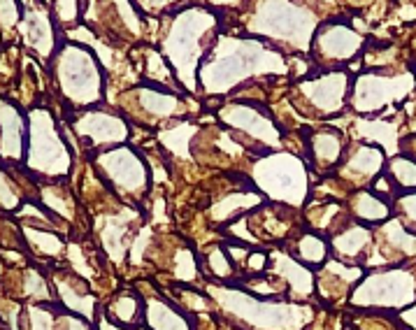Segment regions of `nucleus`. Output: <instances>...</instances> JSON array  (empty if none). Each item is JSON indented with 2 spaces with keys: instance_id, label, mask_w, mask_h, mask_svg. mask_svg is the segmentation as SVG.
<instances>
[{
  "instance_id": "b1692460",
  "label": "nucleus",
  "mask_w": 416,
  "mask_h": 330,
  "mask_svg": "<svg viewBox=\"0 0 416 330\" xmlns=\"http://www.w3.org/2000/svg\"><path fill=\"white\" fill-rule=\"evenodd\" d=\"M395 200H398L395 209H398V214H400V221L407 228L416 230V191H407L402 195H398Z\"/></svg>"
},
{
  "instance_id": "dca6fc26",
  "label": "nucleus",
  "mask_w": 416,
  "mask_h": 330,
  "mask_svg": "<svg viewBox=\"0 0 416 330\" xmlns=\"http://www.w3.org/2000/svg\"><path fill=\"white\" fill-rule=\"evenodd\" d=\"M372 228L363 226V223H349L340 233H335L330 237V249L335 251L337 260L342 263L356 265V258L367 251V247L372 244Z\"/></svg>"
},
{
  "instance_id": "1a4fd4ad",
  "label": "nucleus",
  "mask_w": 416,
  "mask_h": 330,
  "mask_svg": "<svg viewBox=\"0 0 416 330\" xmlns=\"http://www.w3.org/2000/svg\"><path fill=\"white\" fill-rule=\"evenodd\" d=\"M363 35L346 21H326L316 28L309 54L314 56L318 70H340L337 65L351 61L363 49Z\"/></svg>"
},
{
  "instance_id": "9b49d317",
  "label": "nucleus",
  "mask_w": 416,
  "mask_h": 330,
  "mask_svg": "<svg viewBox=\"0 0 416 330\" xmlns=\"http://www.w3.org/2000/svg\"><path fill=\"white\" fill-rule=\"evenodd\" d=\"M383 170H386V151L377 144L358 142L342 158L340 168H337V177H340L342 184L367 188Z\"/></svg>"
},
{
  "instance_id": "bb28decb",
  "label": "nucleus",
  "mask_w": 416,
  "mask_h": 330,
  "mask_svg": "<svg viewBox=\"0 0 416 330\" xmlns=\"http://www.w3.org/2000/svg\"><path fill=\"white\" fill-rule=\"evenodd\" d=\"M212 5H226V7H235V5H240L242 0H209Z\"/></svg>"
},
{
  "instance_id": "0eeeda50",
  "label": "nucleus",
  "mask_w": 416,
  "mask_h": 330,
  "mask_svg": "<svg viewBox=\"0 0 416 330\" xmlns=\"http://www.w3.org/2000/svg\"><path fill=\"white\" fill-rule=\"evenodd\" d=\"M414 86H416L414 72H402V75L363 72V75H358L354 79L351 105H354V110L372 114V112L383 110V105H391L407 98Z\"/></svg>"
},
{
  "instance_id": "4be33fe9",
  "label": "nucleus",
  "mask_w": 416,
  "mask_h": 330,
  "mask_svg": "<svg viewBox=\"0 0 416 330\" xmlns=\"http://www.w3.org/2000/svg\"><path fill=\"white\" fill-rule=\"evenodd\" d=\"M110 316L114 321H119L121 325H135L140 323V319L144 316L142 312V300L133 293H123V295L114 298L110 305Z\"/></svg>"
},
{
  "instance_id": "f3484780",
  "label": "nucleus",
  "mask_w": 416,
  "mask_h": 330,
  "mask_svg": "<svg viewBox=\"0 0 416 330\" xmlns=\"http://www.w3.org/2000/svg\"><path fill=\"white\" fill-rule=\"evenodd\" d=\"M147 323L151 330H196V316L188 314L186 309H181L179 305L172 307L165 300H151L147 305Z\"/></svg>"
},
{
  "instance_id": "393cba45",
  "label": "nucleus",
  "mask_w": 416,
  "mask_h": 330,
  "mask_svg": "<svg viewBox=\"0 0 416 330\" xmlns=\"http://www.w3.org/2000/svg\"><path fill=\"white\" fill-rule=\"evenodd\" d=\"M135 3L144 12H165V14H172L175 7L179 3H184V0H135Z\"/></svg>"
},
{
  "instance_id": "9d476101",
  "label": "nucleus",
  "mask_w": 416,
  "mask_h": 330,
  "mask_svg": "<svg viewBox=\"0 0 416 330\" xmlns=\"http://www.w3.org/2000/svg\"><path fill=\"white\" fill-rule=\"evenodd\" d=\"M100 165H103L107 179L116 186V191L131 193V195L144 193L149 182L147 165L131 147H114L105 151L100 156Z\"/></svg>"
},
{
  "instance_id": "39448f33",
  "label": "nucleus",
  "mask_w": 416,
  "mask_h": 330,
  "mask_svg": "<svg viewBox=\"0 0 416 330\" xmlns=\"http://www.w3.org/2000/svg\"><path fill=\"white\" fill-rule=\"evenodd\" d=\"M416 300V279L407 270H381L372 272L354 288L351 303L358 307L400 309Z\"/></svg>"
},
{
  "instance_id": "423d86ee",
  "label": "nucleus",
  "mask_w": 416,
  "mask_h": 330,
  "mask_svg": "<svg viewBox=\"0 0 416 330\" xmlns=\"http://www.w3.org/2000/svg\"><path fill=\"white\" fill-rule=\"evenodd\" d=\"M351 95V75L346 70H318V75L302 79L296 86L298 103H305V114L326 116L340 114L344 110L346 98Z\"/></svg>"
},
{
  "instance_id": "f257e3e1",
  "label": "nucleus",
  "mask_w": 416,
  "mask_h": 330,
  "mask_svg": "<svg viewBox=\"0 0 416 330\" xmlns=\"http://www.w3.org/2000/svg\"><path fill=\"white\" fill-rule=\"evenodd\" d=\"M286 70V56L265 40L221 35L200 63L198 79L207 93H228L242 82L284 75Z\"/></svg>"
},
{
  "instance_id": "6ab92c4d",
  "label": "nucleus",
  "mask_w": 416,
  "mask_h": 330,
  "mask_svg": "<svg viewBox=\"0 0 416 330\" xmlns=\"http://www.w3.org/2000/svg\"><path fill=\"white\" fill-rule=\"evenodd\" d=\"M286 249L302 265H323L328 260L330 242L323 240L318 233H298Z\"/></svg>"
},
{
  "instance_id": "20e7f679",
  "label": "nucleus",
  "mask_w": 416,
  "mask_h": 330,
  "mask_svg": "<svg viewBox=\"0 0 416 330\" xmlns=\"http://www.w3.org/2000/svg\"><path fill=\"white\" fill-rule=\"evenodd\" d=\"M251 177L256 191L268 198V203L300 207L309 195L305 160L286 151H265L251 165Z\"/></svg>"
},
{
  "instance_id": "412c9836",
  "label": "nucleus",
  "mask_w": 416,
  "mask_h": 330,
  "mask_svg": "<svg viewBox=\"0 0 416 330\" xmlns=\"http://www.w3.org/2000/svg\"><path fill=\"white\" fill-rule=\"evenodd\" d=\"M386 175L393 179V184L400 191H416V160L409 156H393L386 163Z\"/></svg>"
},
{
  "instance_id": "f03ea898",
  "label": "nucleus",
  "mask_w": 416,
  "mask_h": 330,
  "mask_svg": "<svg viewBox=\"0 0 416 330\" xmlns=\"http://www.w3.org/2000/svg\"><path fill=\"white\" fill-rule=\"evenodd\" d=\"M219 19L205 7H186L172 12L163 38V56L170 63L177 82L186 91H196L200 63L212 49Z\"/></svg>"
},
{
  "instance_id": "2eb2a0df",
  "label": "nucleus",
  "mask_w": 416,
  "mask_h": 330,
  "mask_svg": "<svg viewBox=\"0 0 416 330\" xmlns=\"http://www.w3.org/2000/svg\"><path fill=\"white\" fill-rule=\"evenodd\" d=\"M349 212L354 221H358L363 226H383L386 221H391L393 205L389 200L379 198L370 188H358L349 198Z\"/></svg>"
},
{
  "instance_id": "4468645a",
  "label": "nucleus",
  "mask_w": 416,
  "mask_h": 330,
  "mask_svg": "<svg viewBox=\"0 0 416 330\" xmlns=\"http://www.w3.org/2000/svg\"><path fill=\"white\" fill-rule=\"evenodd\" d=\"M79 130L84 135H88V140L95 147H121V142L128 140V128L123 123V119H119L116 114H107V112H88L84 116Z\"/></svg>"
},
{
  "instance_id": "a878e982",
  "label": "nucleus",
  "mask_w": 416,
  "mask_h": 330,
  "mask_svg": "<svg viewBox=\"0 0 416 330\" xmlns=\"http://www.w3.org/2000/svg\"><path fill=\"white\" fill-rule=\"evenodd\" d=\"M400 319L405 321V323L409 325V328H414V330H416V305H414V307H409V309H405V312L400 314Z\"/></svg>"
},
{
  "instance_id": "ddd939ff",
  "label": "nucleus",
  "mask_w": 416,
  "mask_h": 330,
  "mask_svg": "<svg viewBox=\"0 0 416 330\" xmlns=\"http://www.w3.org/2000/svg\"><path fill=\"white\" fill-rule=\"evenodd\" d=\"M137 105L151 119H179L186 114V100L181 98L172 88H161V86H140L135 91Z\"/></svg>"
},
{
  "instance_id": "5701e85b",
  "label": "nucleus",
  "mask_w": 416,
  "mask_h": 330,
  "mask_svg": "<svg viewBox=\"0 0 416 330\" xmlns=\"http://www.w3.org/2000/svg\"><path fill=\"white\" fill-rule=\"evenodd\" d=\"M207 272L216 279H228L235 275V265L230 260V256L226 253V249H212L207 253Z\"/></svg>"
},
{
  "instance_id": "aec40b11",
  "label": "nucleus",
  "mask_w": 416,
  "mask_h": 330,
  "mask_svg": "<svg viewBox=\"0 0 416 330\" xmlns=\"http://www.w3.org/2000/svg\"><path fill=\"white\" fill-rule=\"evenodd\" d=\"M358 133V138H365V142L379 144L386 154H398V126L389 121H363L358 119L354 123V135Z\"/></svg>"
},
{
  "instance_id": "7ed1b4c3",
  "label": "nucleus",
  "mask_w": 416,
  "mask_h": 330,
  "mask_svg": "<svg viewBox=\"0 0 416 330\" xmlns=\"http://www.w3.org/2000/svg\"><path fill=\"white\" fill-rule=\"evenodd\" d=\"M318 17L296 0H258L249 19V35L284 44L289 51H309Z\"/></svg>"
},
{
  "instance_id": "a211bd4d",
  "label": "nucleus",
  "mask_w": 416,
  "mask_h": 330,
  "mask_svg": "<svg viewBox=\"0 0 416 330\" xmlns=\"http://www.w3.org/2000/svg\"><path fill=\"white\" fill-rule=\"evenodd\" d=\"M361 277H363L361 265L328 260L323 272L316 277V281H318V288H321V295L335 298V295H342V291H349L351 284H356Z\"/></svg>"
},
{
  "instance_id": "f8f14e48",
  "label": "nucleus",
  "mask_w": 416,
  "mask_h": 330,
  "mask_svg": "<svg viewBox=\"0 0 416 330\" xmlns=\"http://www.w3.org/2000/svg\"><path fill=\"white\" fill-rule=\"evenodd\" d=\"M305 147L309 151L307 158L312 160V168L318 172L337 170L342 158H344V149H346L342 133L330 126H321L316 130H309Z\"/></svg>"
},
{
  "instance_id": "6e6552de",
  "label": "nucleus",
  "mask_w": 416,
  "mask_h": 330,
  "mask_svg": "<svg viewBox=\"0 0 416 330\" xmlns=\"http://www.w3.org/2000/svg\"><path fill=\"white\" fill-rule=\"evenodd\" d=\"M219 119L235 133H240L242 140L256 142L261 154H265L270 149L284 147L281 144V128L274 123V119L261 105H251V103L223 105L219 110Z\"/></svg>"
}]
</instances>
